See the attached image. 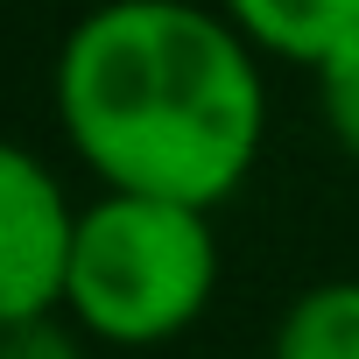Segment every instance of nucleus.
I'll return each instance as SVG.
<instances>
[{"instance_id": "obj_1", "label": "nucleus", "mask_w": 359, "mask_h": 359, "mask_svg": "<svg viewBox=\"0 0 359 359\" xmlns=\"http://www.w3.org/2000/svg\"><path fill=\"white\" fill-rule=\"evenodd\" d=\"M57 127L106 191L219 212L261 162V50L198 0H106L57 50Z\"/></svg>"}, {"instance_id": "obj_7", "label": "nucleus", "mask_w": 359, "mask_h": 359, "mask_svg": "<svg viewBox=\"0 0 359 359\" xmlns=\"http://www.w3.org/2000/svg\"><path fill=\"white\" fill-rule=\"evenodd\" d=\"M0 359H85V331H78V317H64V310L0 324Z\"/></svg>"}, {"instance_id": "obj_5", "label": "nucleus", "mask_w": 359, "mask_h": 359, "mask_svg": "<svg viewBox=\"0 0 359 359\" xmlns=\"http://www.w3.org/2000/svg\"><path fill=\"white\" fill-rule=\"evenodd\" d=\"M268 359H359V282H317L275 317Z\"/></svg>"}, {"instance_id": "obj_6", "label": "nucleus", "mask_w": 359, "mask_h": 359, "mask_svg": "<svg viewBox=\"0 0 359 359\" xmlns=\"http://www.w3.org/2000/svg\"><path fill=\"white\" fill-rule=\"evenodd\" d=\"M317 113H324L338 155L359 162V36L338 43V50L317 64Z\"/></svg>"}, {"instance_id": "obj_4", "label": "nucleus", "mask_w": 359, "mask_h": 359, "mask_svg": "<svg viewBox=\"0 0 359 359\" xmlns=\"http://www.w3.org/2000/svg\"><path fill=\"white\" fill-rule=\"evenodd\" d=\"M219 8L261 57H282L303 71H317L338 43L359 36V0H219Z\"/></svg>"}, {"instance_id": "obj_2", "label": "nucleus", "mask_w": 359, "mask_h": 359, "mask_svg": "<svg viewBox=\"0 0 359 359\" xmlns=\"http://www.w3.org/2000/svg\"><path fill=\"white\" fill-rule=\"evenodd\" d=\"M219 289V233L205 205H176L148 191H99L78 205L64 317L92 345L148 352L184 338Z\"/></svg>"}, {"instance_id": "obj_3", "label": "nucleus", "mask_w": 359, "mask_h": 359, "mask_svg": "<svg viewBox=\"0 0 359 359\" xmlns=\"http://www.w3.org/2000/svg\"><path fill=\"white\" fill-rule=\"evenodd\" d=\"M78 205L50 176V162L0 134V324L64 310Z\"/></svg>"}]
</instances>
